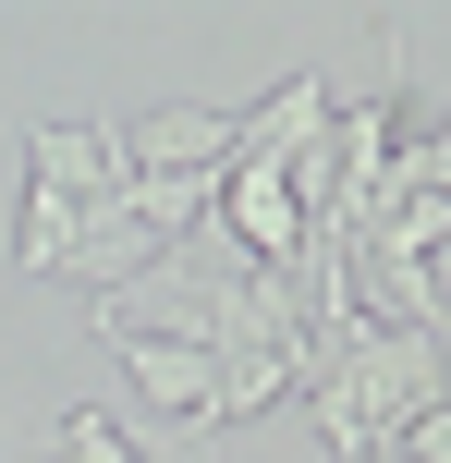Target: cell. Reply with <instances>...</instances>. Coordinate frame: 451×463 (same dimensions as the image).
<instances>
[{
	"label": "cell",
	"mask_w": 451,
	"mask_h": 463,
	"mask_svg": "<svg viewBox=\"0 0 451 463\" xmlns=\"http://www.w3.org/2000/svg\"><path fill=\"white\" fill-rule=\"evenodd\" d=\"M330 73H281V86H268V110H232V159L244 171H293L305 159V146H330Z\"/></svg>",
	"instance_id": "cell-2"
},
{
	"label": "cell",
	"mask_w": 451,
	"mask_h": 463,
	"mask_svg": "<svg viewBox=\"0 0 451 463\" xmlns=\"http://www.w3.org/2000/svg\"><path fill=\"white\" fill-rule=\"evenodd\" d=\"M24 184L73 195V208H110L122 195V135H98V122H37V135H24Z\"/></svg>",
	"instance_id": "cell-4"
},
{
	"label": "cell",
	"mask_w": 451,
	"mask_h": 463,
	"mask_svg": "<svg viewBox=\"0 0 451 463\" xmlns=\"http://www.w3.org/2000/svg\"><path fill=\"white\" fill-rule=\"evenodd\" d=\"M390 463H451V402H439V415H415V427H403V451H390Z\"/></svg>",
	"instance_id": "cell-8"
},
{
	"label": "cell",
	"mask_w": 451,
	"mask_h": 463,
	"mask_svg": "<svg viewBox=\"0 0 451 463\" xmlns=\"http://www.w3.org/2000/svg\"><path fill=\"white\" fill-rule=\"evenodd\" d=\"M49 463H146V451L122 439L110 415H61V427H49Z\"/></svg>",
	"instance_id": "cell-7"
},
{
	"label": "cell",
	"mask_w": 451,
	"mask_h": 463,
	"mask_svg": "<svg viewBox=\"0 0 451 463\" xmlns=\"http://www.w3.org/2000/svg\"><path fill=\"white\" fill-rule=\"evenodd\" d=\"M159 256H171V244H159V232H146V220H135V208H122V195H110V208H86V220H73V244L49 256V280H86V293L110 305L122 280H146V269H159Z\"/></svg>",
	"instance_id": "cell-3"
},
{
	"label": "cell",
	"mask_w": 451,
	"mask_h": 463,
	"mask_svg": "<svg viewBox=\"0 0 451 463\" xmlns=\"http://www.w3.org/2000/svg\"><path fill=\"white\" fill-rule=\"evenodd\" d=\"M232 159V110H146L122 122V171H220Z\"/></svg>",
	"instance_id": "cell-5"
},
{
	"label": "cell",
	"mask_w": 451,
	"mask_h": 463,
	"mask_svg": "<svg viewBox=\"0 0 451 463\" xmlns=\"http://www.w3.org/2000/svg\"><path fill=\"white\" fill-rule=\"evenodd\" d=\"M428 195H439V208H451V159H439V171H428Z\"/></svg>",
	"instance_id": "cell-9"
},
{
	"label": "cell",
	"mask_w": 451,
	"mask_h": 463,
	"mask_svg": "<svg viewBox=\"0 0 451 463\" xmlns=\"http://www.w3.org/2000/svg\"><path fill=\"white\" fill-rule=\"evenodd\" d=\"M317 378L366 415V451H403V427L451 402V342H428V329H379L354 305V317L317 342Z\"/></svg>",
	"instance_id": "cell-1"
},
{
	"label": "cell",
	"mask_w": 451,
	"mask_h": 463,
	"mask_svg": "<svg viewBox=\"0 0 451 463\" xmlns=\"http://www.w3.org/2000/svg\"><path fill=\"white\" fill-rule=\"evenodd\" d=\"M110 354H122V378H135L159 415H195V427H208V391H220L208 354H183V342H135V329H110Z\"/></svg>",
	"instance_id": "cell-6"
},
{
	"label": "cell",
	"mask_w": 451,
	"mask_h": 463,
	"mask_svg": "<svg viewBox=\"0 0 451 463\" xmlns=\"http://www.w3.org/2000/svg\"><path fill=\"white\" fill-rule=\"evenodd\" d=\"M159 463H171V451H159Z\"/></svg>",
	"instance_id": "cell-10"
}]
</instances>
